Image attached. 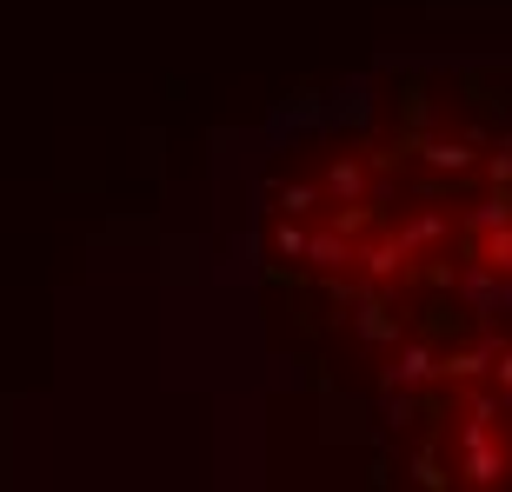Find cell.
Segmentation results:
<instances>
[{"label":"cell","instance_id":"1","mask_svg":"<svg viewBox=\"0 0 512 492\" xmlns=\"http://www.w3.org/2000/svg\"><path fill=\"white\" fill-rule=\"evenodd\" d=\"M399 114H406V133H426V120H433V87H426V80H406V87H399Z\"/></svg>","mask_w":512,"mask_h":492},{"label":"cell","instance_id":"2","mask_svg":"<svg viewBox=\"0 0 512 492\" xmlns=\"http://www.w3.org/2000/svg\"><path fill=\"white\" fill-rule=\"evenodd\" d=\"M419 379H433V346L426 340H413L406 353H399V366H393V386H419Z\"/></svg>","mask_w":512,"mask_h":492},{"label":"cell","instance_id":"3","mask_svg":"<svg viewBox=\"0 0 512 492\" xmlns=\"http://www.w3.org/2000/svg\"><path fill=\"white\" fill-rule=\"evenodd\" d=\"M413 479H419V492H446V473H439L433 446H419V453H413Z\"/></svg>","mask_w":512,"mask_h":492},{"label":"cell","instance_id":"4","mask_svg":"<svg viewBox=\"0 0 512 492\" xmlns=\"http://www.w3.org/2000/svg\"><path fill=\"white\" fill-rule=\"evenodd\" d=\"M360 187H366V173L353 167V160H340V167H333V193H340V200H360Z\"/></svg>","mask_w":512,"mask_h":492},{"label":"cell","instance_id":"5","mask_svg":"<svg viewBox=\"0 0 512 492\" xmlns=\"http://www.w3.org/2000/svg\"><path fill=\"white\" fill-rule=\"evenodd\" d=\"M426 160H433V167H466L473 153H466V147H453V140H426Z\"/></svg>","mask_w":512,"mask_h":492},{"label":"cell","instance_id":"6","mask_svg":"<svg viewBox=\"0 0 512 492\" xmlns=\"http://www.w3.org/2000/svg\"><path fill=\"white\" fill-rule=\"evenodd\" d=\"M486 373V353H453L446 360V379H479Z\"/></svg>","mask_w":512,"mask_h":492},{"label":"cell","instance_id":"7","mask_svg":"<svg viewBox=\"0 0 512 492\" xmlns=\"http://www.w3.org/2000/svg\"><path fill=\"white\" fill-rule=\"evenodd\" d=\"M333 227H340V233H360V227H373V207H360V200H353V207H346L340 220H333Z\"/></svg>","mask_w":512,"mask_h":492},{"label":"cell","instance_id":"8","mask_svg":"<svg viewBox=\"0 0 512 492\" xmlns=\"http://www.w3.org/2000/svg\"><path fill=\"white\" fill-rule=\"evenodd\" d=\"M306 207H313V187H286L280 193V213H293V220H300Z\"/></svg>","mask_w":512,"mask_h":492},{"label":"cell","instance_id":"9","mask_svg":"<svg viewBox=\"0 0 512 492\" xmlns=\"http://www.w3.org/2000/svg\"><path fill=\"white\" fill-rule=\"evenodd\" d=\"M386 419H393V426H413V399L393 393V399H386Z\"/></svg>","mask_w":512,"mask_h":492},{"label":"cell","instance_id":"10","mask_svg":"<svg viewBox=\"0 0 512 492\" xmlns=\"http://www.w3.org/2000/svg\"><path fill=\"white\" fill-rule=\"evenodd\" d=\"M280 253H306V233L300 227H280Z\"/></svg>","mask_w":512,"mask_h":492},{"label":"cell","instance_id":"11","mask_svg":"<svg viewBox=\"0 0 512 492\" xmlns=\"http://www.w3.org/2000/svg\"><path fill=\"white\" fill-rule=\"evenodd\" d=\"M499 379H506V386H512V353H506V360H499Z\"/></svg>","mask_w":512,"mask_h":492}]
</instances>
